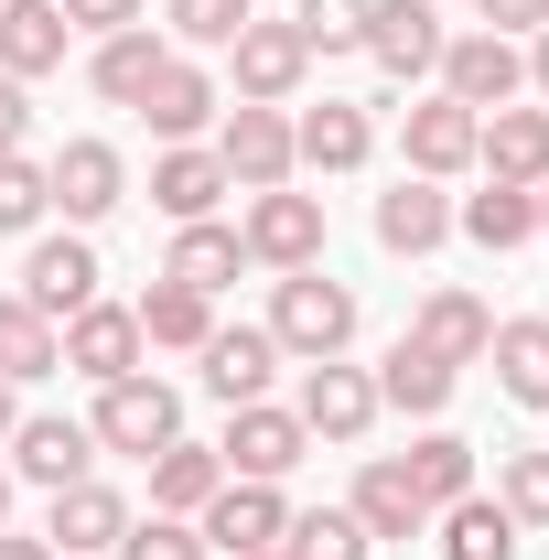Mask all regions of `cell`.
Returning a JSON list of instances; mask_svg holds the SVG:
<instances>
[{
    "label": "cell",
    "mask_w": 549,
    "mask_h": 560,
    "mask_svg": "<svg viewBox=\"0 0 549 560\" xmlns=\"http://www.w3.org/2000/svg\"><path fill=\"white\" fill-rule=\"evenodd\" d=\"M270 346L302 355V366H324V355L355 346V291H344L324 259H313V270H280V291H270Z\"/></svg>",
    "instance_id": "1"
},
{
    "label": "cell",
    "mask_w": 549,
    "mask_h": 560,
    "mask_svg": "<svg viewBox=\"0 0 549 560\" xmlns=\"http://www.w3.org/2000/svg\"><path fill=\"white\" fill-rule=\"evenodd\" d=\"M86 431H97V453H140V464H151L162 442H184V399L140 366V377H108V388H97Z\"/></svg>",
    "instance_id": "2"
},
{
    "label": "cell",
    "mask_w": 549,
    "mask_h": 560,
    "mask_svg": "<svg viewBox=\"0 0 549 560\" xmlns=\"http://www.w3.org/2000/svg\"><path fill=\"white\" fill-rule=\"evenodd\" d=\"M237 237H248V259H259V270H313V259H324V195L270 184V195H248Z\"/></svg>",
    "instance_id": "3"
},
{
    "label": "cell",
    "mask_w": 549,
    "mask_h": 560,
    "mask_svg": "<svg viewBox=\"0 0 549 560\" xmlns=\"http://www.w3.org/2000/svg\"><path fill=\"white\" fill-rule=\"evenodd\" d=\"M442 97H453V108H517V86H528V55H517V44H506V33H453V44H442Z\"/></svg>",
    "instance_id": "4"
},
{
    "label": "cell",
    "mask_w": 549,
    "mask_h": 560,
    "mask_svg": "<svg viewBox=\"0 0 549 560\" xmlns=\"http://www.w3.org/2000/svg\"><path fill=\"white\" fill-rule=\"evenodd\" d=\"M215 162H226V184H248V195H270L302 173V151H291V108H226V130H215Z\"/></svg>",
    "instance_id": "5"
},
{
    "label": "cell",
    "mask_w": 549,
    "mask_h": 560,
    "mask_svg": "<svg viewBox=\"0 0 549 560\" xmlns=\"http://www.w3.org/2000/svg\"><path fill=\"white\" fill-rule=\"evenodd\" d=\"M302 453H313L302 410H270V399L226 410V442H215V464H226V475H248V486H280V475H291Z\"/></svg>",
    "instance_id": "6"
},
{
    "label": "cell",
    "mask_w": 549,
    "mask_h": 560,
    "mask_svg": "<svg viewBox=\"0 0 549 560\" xmlns=\"http://www.w3.org/2000/svg\"><path fill=\"white\" fill-rule=\"evenodd\" d=\"M226 55H237V97H248V108H291L302 75H313V44H302L291 22H248Z\"/></svg>",
    "instance_id": "7"
},
{
    "label": "cell",
    "mask_w": 549,
    "mask_h": 560,
    "mask_svg": "<svg viewBox=\"0 0 549 560\" xmlns=\"http://www.w3.org/2000/svg\"><path fill=\"white\" fill-rule=\"evenodd\" d=\"M140 313L130 302H86V313H66V366L86 377V388H108V377H140Z\"/></svg>",
    "instance_id": "8"
},
{
    "label": "cell",
    "mask_w": 549,
    "mask_h": 560,
    "mask_svg": "<svg viewBox=\"0 0 549 560\" xmlns=\"http://www.w3.org/2000/svg\"><path fill=\"white\" fill-rule=\"evenodd\" d=\"M44 184H55V206H66L75 226H97V215L130 206V162H119L108 140H66V151L44 162Z\"/></svg>",
    "instance_id": "9"
},
{
    "label": "cell",
    "mask_w": 549,
    "mask_h": 560,
    "mask_svg": "<svg viewBox=\"0 0 549 560\" xmlns=\"http://www.w3.org/2000/svg\"><path fill=\"white\" fill-rule=\"evenodd\" d=\"M475 108H453V97H420V108H399V151H410L420 184H453V173H475Z\"/></svg>",
    "instance_id": "10"
},
{
    "label": "cell",
    "mask_w": 549,
    "mask_h": 560,
    "mask_svg": "<svg viewBox=\"0 0 549 560\" xmlns=\"http://www.w3.org/2000/svg\"><path fill=\"white\" fill-rule=\"evenodd\" d=\"M366 420H377V377L366 366H344V355L302 366V431L313 442H366Z\"/></svg>",
    "instance_id": "11"
},
{
    "label": "cell",
    "mask_w": 549,
    "mask_h": 560,
    "mask_svg": "<svg viewBox=\"0 0 549 560\" xmlns=\"http://www.w3.org/2000/svg\"><path fill=\"white\" fill-rule=\"evenodd\" d=\"M206 399H226V410H248V399H270V377H280V346H270V324H215L206 346Z\"/></svg>",
    "instance_id": "12"
},
{
    "label": "cell",
    "mask_w": 549,
    "mask_h": 560,
    "mask_svg": "<svg viewBox=\"0 0 549 560\" xmlns=\"http://www.w3.org/2000/svg\"><path fill=\"white\" fill-rule=\"evenodd\" d=\"M86 464H97V431L86 420H22L11 431V486L66 495V486H86Z\"/></svg>",
    "instance_id": "13"
},
{
    "label": "cell",
    "mask_w": 549,
    "mask_h": 560,
    "mask_svg": "<svg viewBox=\"0 0 549 560\" xmlns=\"http://www.w3.org/2000/svg\"><path fill=\"white\" fill-rule=\"evenodd\" d=\"M442 44H453V33H442V11H431V0H366V55L399 75V86L442 66Z\"/></svg>",
    "instance_id": "14"
},
{
    "label": "cell",
    "mask_w": 549,
    "mask_h": 560,
    "mask_svg": "<svg viewBox=\"0 0 549 560\" xmlns=\"http://www.w3.org/2000/svg\"><path fill=\"white\" fill-rule=\"evenodd\" d=\"M22 302L44 313V324H66L97 302V248L86 237H33V259H22Z\"/></svg>",
    "instance_id": "15"
},
{
    "label": "cell",
    "mask_w": 549,
    "mask_h": 560,
    "mask_svg": "<svg viewBox=\"0 0 549 560\" xmlns=\"http://www.w3.org/2000/svg\"><path fill=\"white\" fill-rule=\"evenodd\" d=\"M195 528H206V550H280V528H291V506H280V486H248V475H226V486H215V506L206 517H195Z\"/></svg>",
    "instance_id": "16"
},
{
    "label": "cell",
    "mask_w": 549,
    "mask_h": 560,
    "mask_svg": "<svg viewBox=\"0 0 549 560\" xmlns=\"http://www.w3.org/2000/svg\"><path fill=\"white\" fill-rule=\"evenodd\" d=\"M44 539H55V560L119 550V539H130V495H119V486H97V475H86V486H66V495H55V517H44Z\"/></svg>",
    "instance_id": "17"
},
{
    "label": "cell",
    "mask_w": 549,
    "mask_h": 560,
    "mask_svg": "<svg viewBox=\"0 0 549 560\" xmlns=\"http://www.w3.org/2000/svg\"><path fill=\"white\" fill-rule=\"evenodd\" d=\"M162 66H173V44H162L151 22H130V33H97V55H86V86H97L108 108H140Z\"/></svg>",
    "instance_id": "18"
},
{
    "label": "cell",
    "mask_w": 549,
    "mask_h": 560,
    "mask_svg": "<svg viewBox=\"0 0 549 560\" xmlns=\"http://www.w3.org/2000/svg\"><path fill=\"white\" fill-rule=\"evenodd\" d=\"M453 237V195L442 184H420V173H399L388 195H377V248H399V259H431Z\"/></svg>",
    "instance_id": "19"
},
{
    "label": "cell",
    "mask_w": 549,
    "mask_h": 560,
    "mask_svg": "<svg viewBox=\"0 0 549 560\" xmlns=\"http://www.w3.org/2000/svg\"><path fill=\"white\" fill-rule=\"evenodd\" d=\"M66 11H55V0H0V75H11V86H33V75H55L66 66Z\"/></svg>",
    "instance_id": "20"
},
{
    "label": "cell",
    "mask_w": 549,
    "mask_h": 560,
    "mask_svg": "<svg viewBox=\"0 0 549 560\" xmlns=\"http://www.w3.org/2000/svg\"><path fill=\"white\" fill-rule=\"evenodd\" d=\"M475 162L495 184H549V108H484Z\"/></svg>",
    "instance_id": "21"
},
{
    "label": "cell",
    "mask_w": 549,
    "mask_h": 560,
    "mask_svg": "<svg viewBox=\"0 0 549 560\" xmlns=\"http://www.w3.org/2000/svg\"><path fill=\"white\" fill-rule=\"evenodd\" d=\"M215 195H237V184H226V162H215V151H195V140H173V151L151 162V206L173 215V226L215 215Z\"/></svg>",
    "instance_id": "22"
},
{
    "label": "cell",
    "mask_w": 549,
    "mask_h": 560,
    "mask_svg": "<svg viewBox=\"0 0 549 560\" xmlns=\"http://www.w3.org/2000/svg\"><path fill=\"white\" fill-rule=\"evenodd\" d=\"M355 528H366V539H420V528H431V506H420L399 453H377V464L355 475Z\"/></svg>",
    "instance_id": "23"
},
{
    "label": "cell",
    "mask_w": 549,
    "mask_h": 560,
    "mask_svg": "<svg viewBox=\"0 0 549 560\" xmlns=\"http://www.w3.org/2000/svg\"><path fill=\"white\" fill-rule=\"evenodd\" d=\"M215 486H226L215 442H162V453H151V517H206Z\"/></svg>",
    "instance_id": "24"
},
{
    "label": "cell",
    "mask_w": 549,
    "mask_h": 560,
    "mask_svg": "<svg viewBox=\"0 0 549 560\" xmlns=\"http://www.w3.org/2000/svg\"><path fill=\"white\" fill-rule=\"evenodd\" d=\"M453 377H464V366H442L431 346H410V335H399V346H388V366H377V410L442 420V410H453Z\"/></svg>",
    "instance_id": "25"
},
{
    "label": "cell",
    "mask_w": 549,
    "mask_h": 560,
    "mask_svg": "<svg viewBox=\"0 0 549 560\" xmlns=\"http://www.w3.org/2000/svg\"><path fill=\"white\" fill-rule=\"evenodd\" d=\"M248 270V237L237 226H215V215H195V226H173V259H162V280H184V291H226V280Z\"/></svg>",
    "instance_id": "26"
},
{
    "label": "cell",
    "mask_w": 549,
    "mask_h": 560,
    "mask_svg": "<svg viewBox=\"0 0 549 560\" xmlns=\"http://www.w3.org/2000/svg\"><path fill=\"white\" fill-rule=\"evenodd\" d=\"M484 355H495V388H506L517 410H549V324H539V313L495 324V335H484Z\"/></svg>",
    "instance_id": "27"
},
{
    "label": "cell",
    "mask_w": 549,
    "mask_h": 560,
    "mask_svg": "<svg viewBox=\"0 0 549 560\" xmlns=\"http://www.w3.org/2000/svg\"><path fill=\"white\" fill-rule=\"evenodd\" d=\"M291 151H302L313 173H355V162L377 151V130H366V108L324 97V108H302V119H291Z\"/></svg>",
    "instance_id": "28"
},
{
    "label": "cell",
    "mask_w": 549,
    "mask_h": 560,
    "mask_svg": "<svg viewBox=\"0 0 549 560\" xmlns=\"http://www.w3.org/2000/svg\"><path fill=\"white\" fill-rule=\"evenodd\" d=\"M130 313H140V346H162V355H195L215 335V302H206V291H184V280H151Z\"/></svg>",
    "instance_id": "29"
},
{
    "label": "cell",
    "mask_w": 549,
    "mask_h": 560,
    "mask_svg": "<svg viewBox=\"0 0 549 560\" xmlns=\"http://www.w3.org/2000/svg\"><path fill=\"white\" fill-rule=\"evenodd\" d=\"M484 335H495V313H484L475 291H431V302H420V324H410V346H431L442 366H475Z\"/></svg>",
    "instance_id": "30"
},
{
    "label": "cell",
    "mask_w": 549,
    "mask_h": 560,
    "mask_svg": "<svg viewBox=\"0 0 549 560\" xmlns=\"http://www.w3.org/2000/svg\"><path fill=\"white\" fill-rule=\"evenodd\" d=\"M453 226H464L475 248H528V237H539V195L484 173V195H464V206H453Z\"/></svg>",
    "instance_id": "31"
},
{
    "label": "cell",
    "mask_w": 549,
    "mask_h": 560,
    "mask_svg": "<svg viewBox=\"0 0 549 560\" xmlns=\"http://www.w3.org/2000/svg\"><path fill=\"white\" fill-rule=\"evenodd\" d=\"M66 366V324H44L22 291H0V377L22 388V377H55Z\"/></svg>",
    "instance_id": "32"
},
{
    "label": "cell",
    "mask_w": 549,
    "mask_h": 560,
    "mask_svg": "<svg viewBox=\"0 0 549 560\" xmlns=\"http://www.w3.org/2000/svg\"><path fill=\"white\" fill-rule=\"evenodd\" d=\"M140 119H151V130H162V140H195V130H206V119H215V75L173 55V66L151 75V97H140Z\"/></svg>",
    "instance_id": "33"
},
{
    "label": "cell",
    "mask_w": 549,
    "mask_h": 560,
    "mask_svg": "<svg viewBox=\"0 0 549 560\" xmlns=\"http://www.w3.org/2000/svg\"><path fill=\"white\" fill-rule=\"evenodd\" d=\"M431 528H442V560H517V517L495 495H453Z\"/></svg>",
    "instance_id": "34"
},
{
    "label": "cell",
    "mask_w": 549,
    "mask_h": 560,
    "mask_svg": "<svg viewBox=\"0 0 549 560\" xmlns=\"http://www.w3.org/2000/svg\"><path fill=\"white\" fill-rule=\"evenodd\" d=\"M399 464H410V486H420V506H431V517H442L453 495H475V442H464V431H420Z\"/></svg>",
    "instance_id": "35"
},
{
    "label": "cell",
    "mask_w": 549,
    "mask_h": 560,
    "mask_svg": "<svg viewBox=\"0 0 549 560\" xmlns=\"http://www.w3.org/2000/svg\"><path fill=\"white\" fill-rule=\"evenodd\" d=\"M280 550H291V560H366L377 539L355 528V506H313V517H291V528H280Z\"/></svg>",
    "instance_id": "36"
},
{
    "label": "cell",
    "mask_w": 549,
    "mask_h": 560,
    "mask_svg": "<svg viewBox=\"0 0 549 560\" xmlns=\"http://www.w3.org/2000/svg\"><path fill=\"white\" fill-rule=\"evenodd\" d=\"M495 506H506L517 528H549V453H506V464H495Z\"/></svg>",
    "instance_id": "37"
},
{
    "label": "cell",
    "mask_w": 549,
    "mask_h": 560,
    "mask_svg": "<svg viewBox=\"0 0 549 560\" xmlns=\"http://www.w3.org/2000/svg\"><path fill=\"white\" fill-rule=\"evenodd\" d=\"M55 206V184H44V162H22V151H0V237H22V226H44Z\"/></svg>",
    "instance_id": "38"
},
{
    "label": "cell",
    "mask_w": 549,
    "mask_h": 560,
    "mask_svg": "<svg viewBox=\"0 0 549 560\" xmlns=\"http://www.w3.org/2000/svg\"><path fill=\"white\" fill-rule=\"evenodd\" d=\"M162 22H173V44H237L259 11L248 0H162Z\"/></svg>",
    "instance_id": "39"
},
{
    "label": "cell",
    "mask_w": 549,
    "mask_h": 560,
    "mask_svg": "<svg viewBox=\"0 0 549 560\" xmlns=\"http://www.w3.org/2000/svg\"><path fill=\"white\" fill-rule=\"evenodd\" d=\"M291 33H302L313 55H355V44H366V0H302Z\"/></svg>",
    "instance_id": "40"
},
{
    "label": "cell",
    "mask_w": 549,
    "mask_h": 560,
    "mask_svg": "<svg viewBox=\"0 0 549 560\" xmlns=\"http://www.w3.org/2000/svg\"><path fill=\"white\" fill-rule=\"evenodd\" d=\"M119 560H215V550H206V528H195V517H130Z\"/></svg>",
    "instance_id": "41"
},
{
    "label": "cell",
    "mask_w": 549,
    "mask_h": 560,
    "mask_svg": "<svg viewBox=\"0 0 549 560\" xmlns=\"http://www.w3.org/2000/svg\"><path fill=\"white\" fill-rule=\"evenodd\" d=\"M66 11V33H130V22H151V0H55Z\"/></svg>",
    "instance_id": "42"
},
{
    "label": "cell",
    "mask_w": 549,
    "mask_h": 560,
    "mask_svg": "<svg viewBox=\"0 0 549 560\" xmlns=\"http://www.w3.org/2000/svg\"><path fill=\"white\" fill-rule=\"evenodd\" d=\"M484 11V33H506V44H517V33H549V0H475Z\"/></svg>",
    "instance_id": "43"
},
{
    "label": "cell",
    "mask_w": 549,
    "mask_h": 560,
    "mask_svg": "<svg viewBox=\"0 0 549 560\" xmlns=\"http://www.w3.org/2000/svg\"><path fill=\"white\" fill-rule=\"evenodd\" d=\"M22 130H33V108H22V86L0 75V151H22Z\"/></svg>",
    "instance_id": "44"
},
{
    "label": "cell",
    "mask_w": 549,
    "mask_h": 560,
    "mask_svg": "<svg viewBox=\"0 0 549 560\" xmlns=\"http://www.w3.org/2000/svg\"><path fill=\"white\" fill-rule=\"evenodd\" d=\"M0 560H55V539H22V528H0Z\"/></svg>",
    "instance_id": "45"
},
{
    "label": "cell",
    "mask_w": 549,
    "mask_h": 560,
    "mask_svg": "<svg viewBox=\"0 0 549 560\" xmlns=\"http://www.w3.org/2000/svg\"><path fill=\"white\" fill-rule=\"evenodd\" d=\"M11 431H22V399H11V377H0V442H11Z\"/></svg>",
    "instance_id": "46"
},
{
    "label": "cell",
    "mask_w": 549,
    "mask_h": 560,
    "mask_svg": "<svg viewBox=\"0 0 549 560\" xmlns=\"http://www.w3.org/2000/svg\"><path fill=\"white\" fill-rule=\"evenodd\" d=\"M528 86H539V97H549V33H539V55H528Z\"/></svg>",
    "instance_id": "47"
},
{
    "label": "cell",
    "mask_w": 549,
    "mask_h": 560,
    "mask_svg": "<svg viewBox=\"0 0 549 560\" xmlns=\"http://www.w3.org/2000/svg\"><path fill=\"white\" fill-rule=\"evenodd\" d=\"M0 528H11V464H0Z\"/></svg>",
    "instance_id": "48"
},
{
    "label": "cell",
    "mask_w": 549,
    "mask_h": 560,
    "mask_svg": "<svg viewBox=\"0 0 549 560\" xmlns=\"http://www.w3.org/2000/svg\"><path fill=\"white\" fill-rule=\"evenodd\" d=\"M528 195H539V237H549V184H528Z\"/></svg>",
    "instance_id": "49"
},
{
    "label": "cell",
    "mask_w": 549,
    "mask_h": 560,
    "mask_svg": "<svg viewBox=\"0 0 549 560\" xmlns=\"http://www.w3.org/2000/svg\"><path fill=\"white\" fill-rule=\"evenodd\" d=\"M237 560H291V550H237Z\"/></svg>",
    "instance_id": "50"
}]
</instances>
